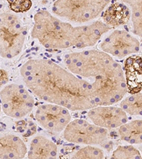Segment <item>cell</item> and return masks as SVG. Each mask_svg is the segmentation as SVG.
<instances>
[{
	"label": "cell",
	"mask_w": 142,
	"mask_h": 159,
	"mask_svg": "<svg viewBox=\"0 0 142 159\" xmlns=\"http://www.w3.org/2000/svg\"><path fill=\"white\" fill-rule=\"evenodd\" d=\"M20 74L27 88L43 101L71 111L96 107L90 82L52 60L31 59L22 66Z\"/></svg>",
	"instance_id": "obj_1"
},
{
	"label": "cell",
	"mask_w": 142,
	"mask_h": 159,
	"mask_svg": "<svg viewBox=\"0 0 142 159\" xmlns=\"http://www.w3.org/2000/svg\"><path fill=\"white\" fill-rule=\"evenodd\" d=\"M64 61L71 72L92 81L123 71L120 64L102 50H87L67 54Z\"/></svg>",
	"instance_id": "obj_2"
},
{
	"label": "cell",
	"mask_w": 142,
	"mask_h": 159,
	"mask_svg": "<svg viewBox=\"0 0 142 159\" xmlns=\"http://www.w3.org/2000/svg\"><path fill=\"white\" fill-rule=\"evenodd\" d=\"M75 26L54 16L46 10L37 12L33 16L32 37L49 50L73 48Z\"/></svg>",
	"instance_id": "obj_3"
},
{
	"label": "cell",
	"mask_w": 142,
	"mask_h": 159,
	"mask_svg": "<svg viewBox=\"0 0 142 159\" xmlns=\"http://www.w3.org/2000/svg\"><path fill=\"white\" fill-rule=\"evenodd\" d=\"M27 28L17 15L4 11L0 16V55L6 59L17 57L22 52Z\"/></svg>",
	"instance_id": "obj_4"
},
{
	"label": "cell",
	"mask_w": 142,
	"mask_h": 159,
	"mask_svg": "<svg viewBox=\"0 0 142 159\" xmlns=\"http://www.w3.org/2000/svg\"><path fill=\"white\" fill-rule=\"evenodd\" d=\"M111 3L109 0H58L53 4L52 11L69 21L83 24L96 19Z\"/></svg>",
	"instance_id": "obj_5"
},
{
	"label": "cell",
	"mask_w": 142,
	"mask_h": 159,
	"mask_svg": "<svg viewBox=\"0 0 142 159\" xmlns=\"http://www.w3.org/2000/svg\"><path fill=\"white\" fill-rule=\"evenodd\" d=\"M90 82L96 107L112 106L122 101L127 93L124 71Z\"/></svg>",
	"instance_id": "obj_6"
},
{
	"label": "cell",
	"mask_w": 142,
	"mask_h": 159,
	"mask_svg": "<svg viewBox=\"0 0 142 159\" xmlns=\"http://www.w3.org/2000/svg\"><path fill=\"white\" fill-rule=\"evenodd\" d=\"M2 110L15 119L23 118L32 111L34 99L22 85L11 84L3 87L0 93Z\"/></svg>",
	"instance_id": "obj_7"
},
{
	"label": "cell",
	"mask_w": 142,
	"mask_h": 159,
	"mask_svg": "<svg viewBox=\"0 0 142 159\" xmlns=\"http://www.w3.org/2000/svg\"><path fill=\"white\" fill-rule=\"evenodd\" d=\"M108 137V131L83 119L72 120L63 131L67 142L87 146L102 145Z\"/></svg>",
	"instance_id": "obj_8"
},
{
	"label": "cell",
	"mask_w": 142,
	"mask_h": 159,
	"mask_svg": "<svg viewBox=\"0 0 142 159\" xmlns=\"http://www.w3.org/2000/svg\"><path fill=\"white\" fill-rule=\"evenodd\" d=\"M100 50L113 57L124 58L138 53L139 40L125 30H115L104 38L99 45Z\"/></svg>",
	"instance_id": "obj_9"
},
{
	"label": "cell",
	"mask_w": 142,
	"mask_h": 159,
	"mask_svg": "<svg viewBox=\"0 0 142 159\" xmlns=\"http://www.w3.org/2000/svg\"><path fill=\"white\" fill-rule=\"evenodd\" d=\"M34 116L41 127L53 134L63 132L71 122V115L68 109L52 103L38 106Z\"/></svg>",
	"instance_id": "obj_10"
},
{
	"label": "cell",
	"mask_w": 142,
	"mask_h": 159,
	"mask_svg": "<svg viewBox=\"0 0 142 159\" xmlns=\"http://www.w3.org/2000/svg\"><path fill=\"white\" fill-rule=\"evenodd\" d=\"M87 117L94 125L106 129L119 128L128 121L127 114L116 106H97L89 110Z\"/></svg>",
	"instance_id": "obj_11"
},
{
	"label": "cell",
	"mask_w": 142,
	"mask_h": 159,
	"mask_svg": "<svg viewBox=\"0 0 142 159\" xmlns=\"http://www.w3.org/2000/svg\"><path fill=\"white\" fill-rule=\"evenodd\" d=\"M111 29L102 20H95L90 24L75 26L73 48L83 49L92 47L97 44L105 33Z\"/></svg>",
	"instance_id": "obj_12"
},
{
	"label": "cell",
	"mask_w": 142,
	"mask_h": 159,
	"mask_svg": "<svg viewBox=\"0 0 142 159\" xmlns=\"http://www.w3.org/2000/svg\"><path fill=\"white\" fill-rule=\"evenodd\" d=\"M123 71L127 93L134 95L142 91V57L133 55L126 59Z\"/></svg>",
	"instance_id": "obj_13"
},
{
	"label": "cell",
	"mask_w": 142,
	"mask_h": 159,
	"mask_svg": "<svg viewBox=\"0 0 142 159\" xmlns=\"http://www.w3.org/2000/svg\"><path fill=\"white\" fill-rule=\"evenodd\" d=\"M130 7L124 2H112L103 14L102 20L111 29L126 25L131 19Z\"/></svg>",
	"instance_id": "obj_14"
},
{
	"label": "cell",
	"mask_w": 142,
	"mask_h": 159,
	"mask_svg": "<svg viewBox=\"0 0 142 159\" xmlns=\"http://www.w3.org/2000/svg\"><path fill=\"white\" fill-rule=\"evenodd\" d=\"M27 153V147L19 137L6 134L0 138L1 159H22Z\"/></svg>",
	"instance_id": "obj_15"
},
{
	"label": "cell",
	"mask_w": 142,
	"mask_h": 159,
	"mask_svg": "<svg viewBox=\"0 0 142 159\" xmlns=\"http://www.w3.org/2000/svg\"><path fill=\"white\" fill-rule=\"evenodd\" d=\"M28 159H57L58 147L55 143L43 136L33 137L29 144Z\"/></svg>",
	"instance_id": "obj_16"
},
{
	"label": "cell",
	"mask_w": 142,
	"mask_h": 159,
	"mask_svg": "<svg viewBox=\"0 0 142 159\" xmlns=\"http://www.w3.org/2000/svg\"><path fill=\"white\" fill-rule=\"evenodd\" d=\"M120 139L130 144L142 143V120H134L119 127Z\"/></svg>",
	"instance_id": "obj_17"
},
{
	"label": "cell",
	"mask_w": 142,
	"mask_h": 159,
	"mask_svg": "<svg viewBox=\"0 0 142 159\" xmlns=\"http://www.w3.org/2000/svg\"><path fill=\"white\" fill-rule=\"evenodd\" d=\"M120 107L131 116H142V91L123 99Z\"/></svg>",
	"instance_id": "obj_18"
},
{
	"label": "cell",
	"mask_w": 142,
	"mask_h": 159,
	"mask_svg": "<svg viewBox=\"0 0 142 159\" xmlns=\"http://www.w3.org/2000/svg\"><path fill=\"white\" fill-rule=\"evenodd\" d=\"M130 7L132 32L142 38V1H125Z\"/></svg>",
	"instance_id": "obj_19"
},
{
	"label": "cell",
	"mask_w": 142,
	"mask_h": 159,
	"mask_svg": "<svg viewBox=\"0 0 142 159\" xmlns=\"http://www.w3.org/2000/svg\"><path fill=\"white\" fill-rule=\"evenodd\" d=\"M105 153L101 148L94 146H86L73 153L71 159H103Z\"/></svg>",
	"instance_id": "obj_20"
},
{
	"label": "cell",
	"mask_w": 142,
	"mask_h": 159,
	"mask_svg": "<svg viewBox=\"0 0 142 159\" xmlns=\"http://www.w3.org/2000/svg\"><path fill=\"white\" fill-rule=\"evenodd\" d=\"M110 159H142V156L133 146H120L113 151Z\"/></svg>",
	"instance_id": "obj_21"
},
{
	"label": "cell",
	"mask_w": 142,
	"mask_h": 159,
	"mask_svg": "<svg viewBox=\"0 0 142 159\" xmlns=\"http://www.w3.org/2000/svg\"><path fill=\"white\" fill-rule=\"evenodd\" d=\"M9 9L15 14L28 11L32 7V2L29 0L20 1V0H9L7 1Z\"/></svg>",
	"instance_id": "obj_22"
},
{
	"label": "cell",
	"mask_w": 142,
	"mask_h": 159,
	"mask_svg": "<svg viewBox=\"0 0 142 159\" xmlns=\"http://www.w3.org/2000/svg\"><path fill=\"white\" fill-rule=\"evenodd\" d=\"M8 79H9V76L8 74L5 70H1V85H4L8 81Z\"/></svg>",
	"instance_id": "obj_23"
},
{
	"label": "cell",
	"mask_w": 142,
	"mask_h": 159,
	"mask_svg": "<svg viewBox=\"0 0 142 159\" xmlns=\"http://www.w3.org/2000/svg\"><path fill=\"white\" fill-rule=\"evenodd\" d=\"M141 51H142V48H141Z\"/></svg>",
	"instance_id": "obj_24"
}]
</instances>
